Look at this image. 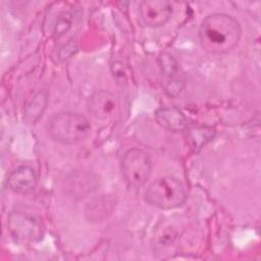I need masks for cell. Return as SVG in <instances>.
Instances as JSON below:
<instances>
[{
    "mask_svg": "<svg viewBox=\"0 0 261 261\" xmlns=\"http://www.w3.org/2000/svg\"><path fill=\"white\" fill-rule=\"evenodd\" d=\"M155 119L158 124L169 132H184L188 127L185 114L176 107H162L155 111Z\"/></svg>",
    "mask_w": 261,
    "mask_h": 261,
    "instance_id": "cell-9",
    "label": "cell"
},
{
    "mask_svg": "<svg viewBox=\"0 0 261 261\" xmlns=\"http://www.w3.org/2000/svg\"><path fill=\"white\" fill-rule=\"evenodd\" d=\"M67 16H69V15L63 14L62 16H60L58 18L57 23H56V28H55V35L60 36V35L64 34L69 29L71 20H70V17H67Z\"/></svg>",
    "mask_w": 261,
    "mask_h": 261,
    "instance_id": "cell-13",
    "label": "cell"
},
{
    "mask_svg": "<svg viewBox=\"0 0 261 261\" xmlns=\"http://www.w3.org/2000/svg\"><path fill=\"white\" fill-rule=\"evenodd\" d=\"M7 226L11 236L21 243L38 242L43 237V228L39 220L20 211H12L8 215Z\"/></svg>",
    "mask_w": 261,
    "mask_h": 261,
    "instance_id": "cell-5",
    "label": "cell"
},
{
    "mask_svg": "<svg viewBox=\"0 0 261 261\" xmlns=\"http://www.w3.org/2000/svg\"><path fill=\"white\" fill-rule=\"evenodd\" d=\"M116 107V97L106 90H99L90 97L88 109L95 118L107 119L113 115Z\"/></svg>",
    "mask_w": 261,
    "mask_h": 261,
    "instance_id": "cell-7",
    "label": "cell"
},
{
    "mask_svg": "<svg viewBox=\"0 0 261 261\" xmlns=\"http://www.w3.org/2000/svg\"><path fill=\"white\" fill-rule=\"evenodd\" d=\"M37 185L35 170L27 165H21L11 171L7 177L8 188L17 194L31 193Z\"/></svg>",
    "mask_w": 261,
    "mask_h": 261,
    "instance_id": "cell-8",
    "label": "cell"
},
{
    "mask_svg": "<svg viewBox=\"0 0 261 261\" xmlns=\"http://www.w3.org/2000/svg\"><path fill=\"white\" fill-rule=\"evenodd\" d=\"M152 162L148 153L141 149L128 150L121 160V173L129 187L140 188L149 179Z\"/></svg>",
    "mask_w": 261,
    "mask_h": 261,
    "instance_id": "cell-4",
    "label": "cell"
},
{
    "mask_svg": "<svg viewBox=\"0 0 261 261\" xmlns=\"http://www.w3.org/2000/svg\"><path fill=\"white\" fill-rule=\"evenodd\" d=\"M139 12L144 23L152 28H158L170 19L172 6L164 0H147L140 3Z\"/></svg>",
    "mask_w": 261,
    "mask_h": 261,
    "instance_id": "cell-6",
    "label": "cell"
},
{
    "mask_svg": "<svg viewBox=\"0 0 261 261\" xmlns=\"http://www.w3.org/2000/svg\"><path fill=\"white\" fill-rule=\"evenodd\" d=\"M146 201L159 209H173L186 201L182 184L175 177L163 176L154 180L145 193Z\"/></svg>",
    "mask_w": 261,
    "mask_h": 261,
    "instance_id": "cell-3",
    "label": "cell"
},
{
    "mask_svg": "<svg viewBox=\"0 0 261 261\" xmlns=\"http://www.w3.org/2000/svg\"><path fill=\"white\" fill-rule=\"evenodd\" d=\"M242 29L239 21L226 13H212L206 16L199 29L202 48L212 54H224L239 43Z\"/></svg>",
    "mask_w": 261,
    "mask_h": 261,
    "instance_id": "cell-1",
    "label": "cell"
},
{
    "mask_svg": "<svg viewBox=\"0 0 261 261\" xmlns=\"http://www.w3.org/2000/svg\"><path fill=\"white\" fill-rule=\"evenodd\" d=\"M91 132L89 119L80 113L59 112L47 122L49 137L60 144L71 145L85 140Z\"/></svg>",
    "mask_w": 261,
    "mask_h": 261,
    "instance_id": "cell-2",
    "label": "cell"
},
{
    "mask_svg": "<svg viewBox=\"0 0 261 261\" xmlns=\"http://www.w3.org/2000/svg\"><path fill=\"white\" fill-rule=\"evenodd\" d=\"M158 64L161 72L168 77V80L176 77L178 72V63L174 57L168 53H161L158 57Z\"/></svg>",
    "mask_w": 261,
    "mask_h": 261,
    "instance_id": "cell-12",
    "label": "cell"
},
{
    "mask_svg": "<svg viewBox=\"0 0 261 261\" xmlns=\"http://www.w3.org/2000/svg\"><path fill=\"white\" fill-rule=\"evenodd\" d=\"M47 104V96L41 92L35 95L25 105L24 118L30 123H35L42 115Z\"/></svg>",
    "mask_w": 261,
    "mask_h": 261,
    "instance_id": "cell-11",
    "label": "cell"
},
{
    "mask_svg": "<svg viewBox=\"0 0 261 261\" xmlns=\"http://www.w3.org/2000/svg\"><path fill=\"white\" fill-rule=\"evenodd\" d=\"M112 72H113V75H115L116 79L118 77V75L120 77L124 76V71H123L122 64L119 63V62H114L113 65H112Z\"/></svg>",
    "mask_w": 261,
    "mask_h": 261,
    "instance_id": "cell-14",
    "label": "cell"
},
{
    "mask_svg": "<svg viewBox=\"0 0 261 261\" xmlns=\"http://www.w3.org/2000/svg\"><path fill=\"white\" fill-rule=\"evenodd\" d=\"M215 132L208 126H194L186 128L187 142L195 152L200 151L208 142L214 138Z\"/></svg>",
    "mask_w": 261,
    "mask_h": 261,
    "instance_id": "cell-10",
    "label": "cell"
}]
</instances>
